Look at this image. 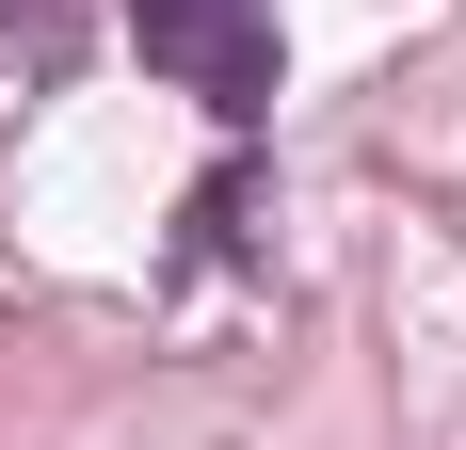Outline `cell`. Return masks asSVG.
Returning <instances> with one entry per match:
<instances>
[{
  "label": "cell",
  "instance_id": "obj_1",
  "mask_svg": "<svg viewBox=\"0 0 466 450\" xmlns=\"http://www.w3.org/2000/svg\"><path fill=\"white\" fill-rule=\"evenodd\" d=\"M129 48L177 97H209L226 129L274 113V65H289V48H274V0H129Z\"/></svg>",
  "mask_w": 466,
  "mask_h": 450
}]
</instances>
